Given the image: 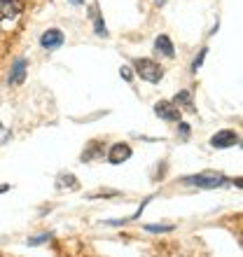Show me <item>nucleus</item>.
I'll use <instances>...</instances> for the list:
<instances>
[{
	"label": "nucleus",
	"instance_id": "nucleus-1",
	"mask_svg": "<svg viewBox=\"0 0 243 257\" xmlns=\"http://www.w3.org/2000/svg\"><path fill=\"white\" fill-rule=\"evenodd\" d=\"M182 183L192 185V187H201V190H215V187L227 185V178L222 173H215V171H203V173H196V176H187Z\"/></svg>",
	"mask_w": 243,
	"mask_h": 257
},
{
	"label": "nucleus",
	"instance_id": "nucleus-2",
	"mask_svg": "<svg viewBox=\"0 0 243 257\" xmlns=\"http://www.w3.org/2000/svg\"><path fill=\"white\" fill-rule=\"evenodd\" d=\"M134 68H136V73L141 75L143 80H145V82H152V84H157V82L164 77V70L157 66L155 61H150V59H136Z\"/></svg>",
	"mask_w": 243,
	"mask_h": 257
},
{
	"label": "nucleus",
	"instance_id": "nucleus-3",
	"mask_svg": "<svg viewBox=\"0 0 243 257\" xmlns=\"http://www.w3.org/2000/svg\"><path fill=\"white\" fill-rule=\"evenodd\" d=\"M236 143H238V134H236V131H231V128H222V131H217V134L210 138V148L224 150V148L236 145Z\"/></svg>",
	"mask_w": 243,
	"mask_h": 257
},
{
	"label": "nucleus",
	"instance_id": "nucleus-4",
	"mask_svg": "<svg viewBox=\"0 0 243 257\" xmlns=\"http://www.w3.org/2000/svg\"><path fill=\"white\" fill-rule=\"evenodd\" d=\"M155 112L166 122H180V108L173 101H159L155 105Z\"/></svg>",
	"mask_w": 243,
	"mask_h": 257
},
{
	"label": "nucleus",
	"instance_id": "nucleus-5",
	"mask_svg": "<svg viewBox=\"0 0 243 257\" xmlns=\"http://www.w3.org/2000/svg\"><path fill=\"white\" fill-rule=\"evenodd\" d=\"M24 10V0H0V21H14Z\"/></svg>",
	"mask_w": 243,
	"mask_h": 257
},
{
	"label": "nucleus",
	"instance_id": "nucleus-6",
	"mask_svg": "<svg viewBox=\"0 0 243 257\" xmlns=\"http://www.w3.org/2000/svg\"><path fill=\"white\" fill-rule=\"evenodd\" d=\"M40 45L45 49H56L63 45V33H61L59 28H49V31H45V33L40 35Z\"/></svg>",
	"mask_w": 243,
	"mask_h": 257
},
{
	"label": "nucleus",
	"instance_id": "nucleus-7",
	"mask_svg": "<svg viewBox=\"0 0 243 257\" xmlns=\"http://www.w3.org/2000/svg\"><path fill=\"white\" fill-rule=\"evenodd\" d=\"M129 157H131V145H127V143H117V145H112L108 150L110 164H122V162H127Z\"/></svg>",
	"mask_w": 243,
	"mask_h": 257
},
{
	"label": "nucleus",
	"instance_id": "nucleus-8",
	"mask_svg": "<svg viewBox=\"0 0 243 257\" xmlns=\"http://www.w3.org/2000/svg\"><path fill=\"white\" fill-rule=\"evenodd\" d=\"M26 59H17L14 61V66H12V70H10V77H7V82L10 84H21V82L26 80Z\"/></svg>",
	"mask_w": 243,
	"mask_h": 257
},
{
	"label": "nucleus",
	"instance_id": "nucleus-9",
	"mask_svg": "<svg viewBox=\"0 0 243 257\" xmlns=\"http://www.w3.org/2000/svg\"><path fill=\"white\" fill-rule=\"evenodd\" d=\"M103 150H105V145H103L101 141H91L87 148H84V152L80 155V162H94V159H101Z\"/></svg>",
	"mask_w": 243,
	"mask_h": 257
},
{
	"label": "nucleus",
	"instance_id": "nucleus-10",
	"mask_svg": "<svg viewBox=\"0 0 243 257\" xmlns=\"http://www.w3.org/2000/svg\"><path fill=\"white\" fill-rule=\"evenodd\" d=\"M89 17H91V24H94V31L98 38H108V28L103 24V17L98 12V5H91L89 7Z\"/></svg>",
	"mask_w": 243,
	"mask_h": 257
},
{
	"label": "nucleus",
	"instance_id": "nucleus-11",
	"mask_svg": "<svg viewBox=\"0 0 243 257\" xmlns=\"http://www.w3.org/2000/svg\"><path fill=\"white\" fill-rule=\"evenodd\" d=\"M155 49L159 52L162 56H166V59H173V54H176V49H173V42H171L169 35H159L155 40Z\"/></svg>",
	"mask_w": 243,
	"mask_h": 257
},
{
	"label": "nucleus",
	"instance_id": "nucleus-12",
	"mask_svg": "<svg viewBox=\"0 0 243 257\" xmlns=\"http://www.w3.org/2000/svg\"><path fill=\"white\" fill-rule=\"evenodd\" d=\"M56 187H59V190H77V187H80V183H77V178L75 176H70V173H61L59 178H56Z\"/></svg>",
	"mask_w": 243,
	"mask_h": 257
},
{
	"label": "nucleus",
	"instance_id": "nucleus-13",
	"mask_svg": "<svg viewBox=\"0 0 243 257\" xmlns=\"http://www.w3.org/2000/svg\"><path fill=\"white\" fill-rule=\"evenodd\" d=\"M180 108V105H185V108H189V110H194V105H192V94L189 91H180V94L176 96V101H173Z\"/></svg>",
	"mask_w": 243,
	"mask_h": 257
},
{
	"label": "nucleus",
	"instance_id": "nucleus-14",
	"mask_svg": "<svg viewBox=\"0 0 243 257\" xmlns=\"http://www.w3.org/2000/svg\"><path fill=\"white\" fill-rule=\"evenodd\" d=\"M145 231H152V234H162V231H173L176 227L173 224H143Z\"/></svg>",
	"mask_w": 243,
	"mask_h": 257
},
{
	"label": "nucleus",
	"instance_id": "nucleus-15",
	"mask_svg": "<svg viewBox=\"0 0 243 257\" xmlns=\"http://www.w3.org/2000/svg\"><path fill=\"white\" fill-rule=\"evenodd\" d=\"M45 241H52V234H42V236L28 238V245H40V243H45Z\"/></svg>",
	"mask_w": 243,
	"mask_h": 257
},
{
	"label": "nucleus",
	"instance_id": "nucleus-16",
	"mask_svg": "<svg viewBox=\"0 0 243 257\" xmlns=\"http://www.w3.org/2000/svg\"><path fill=\"white\" fill-rule=\"evenodd\" d=\"M206 54H208V49L203 47L201 52H199V56H196V59H194V63H192V70H194V73H196V70H199V68H201V63H203V56H206Z\"/></svg>",
	"mask_w": 243,
	"mask_h": 257
},
{
	"label": "nucleus",
	"instance_id": "nucleus-17",
	"mask_svg": "<svg viewBox=\"0 0 243 257\" xmlns=\"http://www.w3.org/2000/svg\"><path fill=\"white\" fill-rule=\"evenodd\" d=\"M119 75H122V80H124V82H131V80H134V70H131L129 66H122L119 68Z\"/></svg>",
	"mask_w": 243,
	"mask_h": 257
},
{
	"label": "nucleus",
	"instance_id": "nucleus-18",
	"mask_svg": "<svg viewBox=\"0 0 243 257\" xmlns=\"http://www.w3.org/2000/svg\"><path fill=\"white\" fill-rule=\"evenodd\" d=\"M101 196H119V192H98V194H89V199H101Z\"/></svg>",
	"mask_w": 243,
	"mask_h": 257
},
{
	"label": "nucleus",
	"instance_id": "nucleus-19",
	"mask_svg": "<svg viewBox=\"0 0 243 257\" xmlns=\"http://www.w3.org/2000/svg\"><path fill=\"white\" fill-rule=\"evenodd\" d=\"M180 136L182 138H187L189 136V124L187 122H180Z\"/></svg>",
	"mask_w": 243,
	"mask_h": 257
},
{
	"label": "nucleus",
	"instance_id": "nucleus-20",
	"mask_svg": "<svg viewBox=\"0 0 243 257\" xmlns=\"http://www.w3.org/2000/svg\"><path fill=\"white\" fill-rule=\"evenodd\" d=\"M5 192H10V185H0V194H5Z\"/></svg>",
	"mask_w": 243,
	"mask_h": 257
},
{
	"label": "nucleus",
	"instance_id": "nucleus-21",
	"mask_svg": "<svg viewBox=\"0 0 243 257\" xmlns=\"http://www.w3.org/2000/svg\"><path fill=\"white\" fill-rule=\"evenodd\" d=\"M70 3H73V5H82V0H70Z\"/></svg>",
	"mask_w": 243,
	"mask_h": 257
},
{
	"label": "nucleus",
	"instance_id": "nucleus-22",
	"mask_svg": "<svg viewBox=\"0 0 243 257\" xmlns=\"http://www.w3.org/2000/svg\"><path fill=\"white\" fill-rule=\"evenodd\" d=\"M0 131H3V124H0Z\"/></svg>",
	"mask_w": 243,
	"mask_h": 257
},
{
	"label": "nucleus",
	"instance_id": "nucleus-23",
	"mask_svg": "<svg viewBox=\"0 0 243 257\" xmlns=\"http://www.w3.org/2000/svg\"><path fill=\"white\" fill-rule=\"evenodd\" d=\"M0 257H3V255H0Z\"/></svg>",
	"mask_w": 243,
	"mask_h": 257
}]
</instances>
